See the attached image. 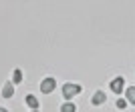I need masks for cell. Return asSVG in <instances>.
<instances>
[{
    "label": "cell",
    "instance_id": "cell-9",
    "mask_svg": "<svg viewBox=\"0 0 135 112\" xmlns=\"http://www.w3.org/2000/svg\"><path fill=\"white\" fill-rule=\"evenodd\" d=\"M61 112H77V106H75L71 100H67V102L61 106Z\"/></svg>",
    "mask_w": 135,
    "mask_h": 112
},
{
    "label": "cell",
    "instance_id": "cell-11",
    "mask_svg": "<svg viewBox=\"0 0 135 112\" xmlns=\"http://www.w3.org/2000/svg\"><path fill=\"white\" fill-rule=\"evenodd\" d=\"M0 112H8V110H6V108H0Z\"/></svg>",
    "mask_w": 135,
    "mask_h": 112
},
{
    "label": "cell",
    "instance_id": "cell-10",
    "mask_svg": "<svg viewBox=\"0 0 135 112\" xmlns=\"http://www.w3.org/2000/svg\"><path fill=\"white\" fill-rule=\"evenodd\" d=\"M115 106H117L119 110H125V108H127V100H125V98H117V102H115Z\"/></svg>",
    "mask_w": 135,
    "mask_h": 112
},
{
    "label": "cell",
    "instance_id": "cell-1",
    "mask_svg": "<svg viewBox=\"0 0 135 112\" xmlns=\"http://www.w3.org/2000/svg\"><path fill=\"white\" fill-rule=\"evenodd\" d=\"M81 86L79 84H71V82H67L65 86H62V96L67 98V100H71L73 96H77V94H81Z\"/></svg>",
    "mask_w": 135,
    "mask_h": 112
},
{
    "label": "cell",
    "instance_id": "cell-4",
    "mask_svg": "<svg viewBox=\"0 0 135 112\" xmlns=\"http://www.w3.org/2000/svg\"><path fill=\"white\" fill-rule=\"evenodd\" d=\"M105 100H107V96H105V92H103V90H97L95 94H93V98H91L93 106H101V104H105Z\"/></svg>",
    "mask_w": 135,
    "mask_h": 112
},
{
    "label": "cell",
    "instance_id": "cell-5",
    "mask_svg": "<svg viewBox=\"0 0 135 112\" xmlns=\"http://www.w3.org/2000/svg\"><path fill=\"white\" fill-rule=\"evenodd\" d=\"M12 94H14V84H12V80H10V82L4 84V88H2V96H4V98H10Z\"/></svg>",
    "mask_w": 135,
    "mask_h": 112
},
{
    "label": "cell",
    "instance_id": "cell-12",
    "mask_svg": "<svg viewBox=\"0 0 135 112\" xmlns=\"http://www.w3.org/2000/svg\"><path fill=\"white\" fill-rule=\"evenodd\" d=\"M32 112H38V110H32Z\"/></svg>",
    "mask_w": 135,
    "mask_h": 112
},
{
    "label": "cell",
    "instance_id": "cell-8",
    "mask_svg": "<svg viewBox=\"0 0 135 112\" xmlns=\"http://www.w3.org/2000/svg\"><path fill=\"white\" fill-rule=\"evenodd\" d=\"M125 96H127V102H129V104H135V86L125 88Z\"/></svg>",
    "mask_w": 135,
    "mask_h": 112
},
{
    "label": "cell",
    "instance_id": "cell-2",
    "mask_svg": "<svg viewBox=\"0 0 135 112\" xmlns=\"http://www.w3.org/2000/svg\"><path fill=\"white\" fill-rule=\"evenodd\" d=\"M109 88H111V92H115V94H121V92H125V78H123V76L113 78L111 82H109Z\"/></svg>",
    "mask_w": 135,
    "mask_h": 112
},
{
    "label": "cell",
    "instance_id": "cell-6",
    "mask_svg": "<svg viewBox=\"0 0 135 112\" xmlns=\"http://www.w3.org/2000/svg\"><path fill=\"white\" fill-rule=\"evenodd\" d=\"M26 106H30L32 108V110H38V98H36V96H32V94H28L26 96Z\"/></svg>",
    "mask_w": 135,
    "mask_h": 112
},
{
    "label": "cell",
    "instance_id": "cell-7",
    "mask_svg": "<svg viewBox=\"0 0 135 112\" xmlns=\"http://www.w3.org/2000/svg\"><path fill=\"white\" fill-rule=\"evenodd\" d=\"M20 82H22V70L14 68V72H12V84H20Z\"/></svg>",
    "mask_w": 135,
    "mask_h": 112
},
{
    "label": "cell",
    "instance_id": "cell-3",
    "mask_svg": "<svg viewBox=\"0 0 135 112\" xmlns=\"http://www.w3.org/2000/svg\"><path fill=\"white\" fill-rule=\"evenodd\" d=\"M55 88H56V80L51 78V76H49V78H45L42 82H40V92H42V94H51Z\"/></svg>",
    "mask_w": 135,
    "mask_h": 112
}]
</instances>
